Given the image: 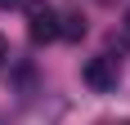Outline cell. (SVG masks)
Returning <instances> with one entry per match:
<instances>
[{
	"label": "cell",
	"mask_w": 130,
	"mask_h": 125,
	"mask_svg": "<svg viewBox=\"0 0 130 125\" xmlns=\"http://www.w3.org/2000/svg\"><path fill=\"white\" fill-rule=\"evenodd\" d=\"M126 31H130V9H126Z\"/></svg>",
	"instance_id": "obj_6"
},
{
	"label": "cell",
	"mask_w": 130,
	"mask_h": 125,
	"mask_svg": "<svg viewBox=\"0 0 130 125\" xmlns=\"http://www.w3.org/2000/svg\"><path fill=\"white\" fill-rule=\"evenodd\" d=\"M81 76H85V85H90V89H112L121 72H117V58L99 54V58H90L85 67H81Z\"/></svg>",
	"instance_id": "obj_2"
},
{
	"label": "cell",
	"mask_w": 130,
	"mask_h": 125,
	"mask_svg": "<svg viewBox=\"0 0 130 125\" xmlns=\"http://www.w3.org/2000/svg\"><path fill=\"white\" fill-rule=\"evenodd\" d=\"M5 58H9V45H5V36H0V62H5Z\"/></svg>",
	"instance_id": "obj_4"
},
{
	"label": "cell",
	"mask_w": 130,
	"mask_h": 125,
	"mask_svg": "<svg viewBox=\"0 0 130 125\" xmlns=\"http://www.w3.org/2000/svg\"><path fill=\"white\" fill-rule=\"evenodd\" d=\"M99 5H117V0H99Z\"/></svg>",
	"instance_id": "obj_7"
},
{
	"label": "cell",
	"mask_w": 130,
	"mask_h": 125,
	"mask_svg": "<svg viewBox=\"0 0 130 125\" xmlns=\"http://www.w3.org/2000/svg\"><path fill=\"white\" fill-rule=\"evenodd\" d=\"M58 36L63 40H81L85 36V18H81V13H63V18H58Z\"/></svg>",
	"instance_id": "obj_3"
},
{
	"label": "cell",
	"mask_w": 130,
	"mask_h": 125,
	"mask_svg": "<svg viewBox=\"0 0 130 125\" xmlns=\"http://www.w3.org/2000/svg\"><path fill=\"white\" fill-rule=\"evenodd\" d=\"M27 31H31V40H36V45L58 40V13H54L50 5L31 0V5H27Z\"/></svg>",
	"instance_id": "obj_1"
},
{
	"label": "cell",
	"mask_w": 130,
	"mask_h": 125,
	"mask_svg": "<svg viewBox=\"0 0 130 125\" xmlns=\"http://www.w3.org/2000/svg\"><path fill=\"white\" fill-rule=\"evenodd\" d=\"M9 5H18V0H0V9H9Z\"/></svg>",
	"instance_id": "obj_5"
}]
</instances>
